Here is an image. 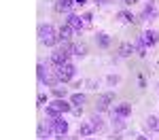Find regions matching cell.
<instances>
[{"label": "cell", "instance_id": "obj_1", "mask_svg": "<svg viewBox=\"0 0 159 140\" xmlns=\"http://www.w3.org/2000/svg\"><path fill=\"white\" fill-rule=\"evenodd\" d=\"M70 111H72V104L66 102V98H55L53 102L47 104L45 115H47V119H55V117H60L64 113H70Z\"/></svg>", "mask_w": 159, "mask_h": 140}, {"label": "cell", "instance_id": "obj_2", "mask_svg": "<svg viewBox=\"0 0 159 140\" xmlns=\"http://www.w3.org/2000/svg\"><path fill=\"white\" fill-rule=\"evenodd\" d=\"M38 40L47 47H53L57 43V32L51 24H40L38 25Z\"/></svg>", "mask_w": 159, "mask_h": 140}, {"label": "cell", "instance_id": "obj_3", "mask_svg": "<svg viewBox=\"0 0 159 140\" xmlns=\"http://www.w3.org/2000/svg\"><path fill=\"white\" fill-rule=\"evenodd\" d=\"M55 72H57V76H60V83L64 85V83H70L74 76H76V66L74 64H64V66H60V68H53Z\"/></svg>", "mask_w": 159, "mask_h": 140}, {"label": "cell", "instance_id": "obj_4", "mask_svg": "<svg viewBox=\"0 0 159 140\" xmlns=\"http://www.w3.org/2000/svg\"><path fill=\"white\" fill-rule=\"evenodd\" d=\"M47 125L53 129V134H55L57 138H64V136L68 134V121H64V115L55 117V119H49V123H47Z\"/></svg>", "mask_w": 159, "mask_h": 140}, {"label": "cell", "instance_id": "obj_5", "mask_svg": "<svg viewBox=\"0 0 159 140\" xmlns=\"http://www.w3.org/2000/svg\"><path fill=\"white\" fill-rule=\"evenodd\" d=\"M112 100H115V93H112V91L100 93L98 100H96V111H98V113H104V111H108L110 104H112Z\"/></svg>", "mask_w": 159, "mask_h": 140}, {"label": "cell", "instance_id": "obj_6", "mask_svg": "<svg viewBox=\"0 0 159 140\" xmlns=\"http://www.w3.org/2000/svg\"><path fill=\"white\" fill-rule=\"evenodd\" d=\"M110 115H117V117H123V119H127V117H132V104H129V102L115 104V106L110 108Z\"/></svg>", "mask_w": 159, "mask_h": 140}, {"label": "cell", "instance_id": "obj_7", "mask_svg": "<svg viewBox=\"0 0 159 140\" xmlns=\"http://www.w3.org/2000/svg\"><path fill=\"white\" fill-rule=\"evenodd\" d=\"M66 24L70 25L72 30H76V32H81L83 28H87V21H85V17H81V15H74V13H70V15L66 17Z\"/></svg>", "mask_w": 159, "mask_h": 140}, {"label": "cell", "instance_id": "obj_8", "mask_svg": "<svg viewBox=\"0 0 159 140\" xmlns=\"http://www.w3.org/2000/svg\"><path fill=\"white\" fill-rule=\"evenodd\" d=\"M159 17V11L157 7H155V2H151L148 0L147 4H144V9H142V15H140V19H144V21H151V19H157Z\"/></svg>", "mask_w": 159, "mask_h": 140}, {"label": "cell", "instance_id": "obj_9", "mask_svg": "<svg viewBox=\"0 0 159 140\" xmlns=\"http://www.w3.org/2000/svg\"><path fill=\"white\" fill-rule=\"evenodd\" d=\"M140 38L144 40V45H147V47H155V45L159 43V32H157V30H144Z\"/></svg>", "mask_w": 159, "mask_h": 140}, {"label": "cell", "instance_id": "obj_10", "mask_svg": "<svg viewBox=\"0 0 159 140\" xmlns=\"http://www.w3.org/2000/svg\"><path fill=\"white\" fill-rule=\"evenodd\" d=\"M96 134V127L91 125V121H81V125H79V136L81 138H89V136H93Z\"/></svg>", "mask_w": 159, "mask_h": 140}, {"label": "cell", "instance_id": "obj_11", "mask_svg": "<svg viewBox=\"0 0 159 140\" xmlns=\"http://www.w3.org/2000/svg\"><path fill=\"white\" fill-rule=\"evenodd\" d=\"M72 28L66 24V25H61L60 28V32H57V43H70V36H72Z\"/></svg>", "mask_w": 159, "mask_h": 140}, {"label": "cell", "instance_id": "obj_12", "mask_svg": "<svg viewBox=\"0 0 159 140\" xmlns=\"http://www.w3.org/2000/svg\"><path fill=\"white\" fill-rule=\"evenodd\" d=\"M89 121H91V125L96 127V134H98V132H104L106 123H104V119H102V115H100V113L91 115V117H89Z\"/></svg>", "mask_w": 159, "mask_h": 140}, {"label": "cell", "instance_id": "obj_13", "mask_svg": "<svg viewBox=\"0 0 159 140\" xmlns=\"http://www.w3.org/2000/svg\"><path fill=\"white\" fill-rule=\"evenodd\" d=\"M132 45H134V53H138L140 57H144V55H147V45H144V40H142L140 36L136 38Z\"/></svg>", "mask_w": 159, "mask_h": 140}, {"label": "cell", "instance_id": "obj_14", "mask_svg": "<svg viewBox=\"0 0 159 140\" xmlns=\"http://www.w3.org/2000/svg\"><path fill=\"white\" fill-rule=\"evenodd\" d=\"M70 53H72V55H79V57H83V55H87V47H85V45H81V43H72V45H70Z\"/></svg>", "mask_w": 159, "mask_h": 140}, {"label": "cell", "instance_id": "obj_15", "mask_svg": "<svg viewBox=\"0 0 159 140\" xmlns=\"http://www.w3.org/2000/svg\"><path fill=\"white\" fill-rule=\"evenodd\" d=\"M147 127L151 129V132L159 134V117H155V115H148V117H147Z\"/></svg>", "mask_w": 159, "mask_h": 140}, {"label": "cell", "instance_id": "obj_16", "mask_svg": "<svg viewBox=\"0 0 159 140\" xmlns=\"http://www.w3.org/2000/svg\"><path fill=\"white\" fill-rule=\"evenodd\" d=\"M96 43H98V47H102V49H106V47H110V36L108 34H104V32H100L98 36H96Z\"/></svg>", "mask_w": 159, "mask_h": 140}, {"label": "cell", "instance_id": "obj_17", "mask_svg": "<svg viewBox=\"0 0 159 140\" xmlns=\"http://www.w3.org/2000/svg\"><path fill=\"white\" fill-rule=\"evenodd\" d=\"M132 53H134V45L132 43H123L119 47V57H129Z\"/></svg>", "mask_w": 159, "mask_h": 140}, {"label": "cell", "instance_id": "obj_18", "mask_svg": "<svg viewBox=\"0 0 159 140\" xmlns=\"http://www.w3.org/2000/svg\"><path fill=\"white\" fill-rule=\"evenodd\" d=\"M117 19H119L121 24H132V21H134V15L129 11H119L117 13Z\"/></svg>", "mask_w": 159, "mask_h": 140}, {"label": "cell", "instance_id": "obj_19", "mask_svg": "<svg viewBox=\"0 0 159 140\" xmlns=\"http://www.w3.org/2000/svg\"><path fill=\"white\" fill-rule=\"evenodd\" d=\"M112 127H115V132L125 129V119H123V117H117V115H112Z\"/></svg>", "mask_w": 159, "mask_h": 140}, {"label": "cell", "instance_id": "obj_20", "mask_svg": "<svg viewBox=\"0 0 159 140\" xmlns=\"http://www.w3.org/2000/svg\"><path fill=\"white\" fill-rule=\"evenodd\" d=\"M70 104L72 106H83L85 104V93H72L70 96Z\"/></svg>", "mask_w": 159, "mask_h": 140}, {"label": "cell", "instance_id": "obj_21", "mask_svg": "<svg viewBox=\"0 0 159 140\" xmlns=\"http://www.w3.org/2000/svg\"><path fill=\"white\" fill-rule=\"evenodd\" d=\"M51 93L55 96V98H66V93H68V89L64 87V85H55V87H51Z\"/></svg>", "mask_w": 159, "mask_h": 140}, {"label": "cell", "instance_id": "obj_22", "mask_svg": "<svg viewBox=\"0 0 159 140\" xmlns=\"http://www.w3.org/2000/svg\"><path fill=\"white\" fill-rule=\"evenodd\" d=\"M72 4H74V0H57V2H55V9H57V11H70Z\"/></svg>", "mask_w": 159, "mask_h": 140}, {"label": "cell", "instance_id": "obj_23", "mask_svg": "<svg viewBox=\"0 0 159 140\" xmlns=\"http://www.w3.org/2000/svg\"><path fill=\"white\" fill-rule=\"evenodd\" d=\"M119 81H121V76H119V75H108V76H106V83H108L110 87L119 85Z\"/></svg>", "mask_w": 159, "mask_h": 140}, {"label": "cell", "instance_id": "obj_24", "mask_svg": "<svg viewBox=\"0 0 159 140\" xmlns=\"http://www.w3.org/2000/svg\"><path fill=\"white\" fill-rule=\"evenodd\" d=\"M87 85H89V89H98V81H87Z\"/></svg>", "mask_w": 159, "mask_h": 140}, {"label": "cell", "instance_id": "obj_25", "mask_svg": "<svg viewBox=\"0 0 159 140\" xmlns=\"http://www.w3.org/2000/svg\"><path fill=\"white\" fill-rule=\"evenodd\" d=\"M43 104H45V93H40V96H38V106H43Z\"/></svg>", "mask_w": 159, "mask_h": 140}, {"label": "cell", "instance_id": "obj_26", "mask_svg": "<svg viewBox=\"0 0 159 140\" xmlns=\"http://www.w3.org/2000/svg\"><path fill=\"white\" fill-rule=\"evenodd\" d=\"M85 2H87V0H74V4H81V7H83Z\"/></svg>", "mask_w": 159, "mask_h": 140}, {"label": "cell", "instance_id": "obj_27", "mask_svg": "<svg viewBox=\"0 0 159 140\" xmlns=\"http://www.w3.org/2000/svg\"><path fill=\"white\" fill-rule=\"evenodd\" d=\"M96 2H98V4H106L108 0H96Z\"/></svg>", "mask_w": 159, "mask_h": 140}, {"label": "cell", "instance_id": "obj_28", "mask_svg": "<svg viewBox=\"0 0 159 140\" xmlns=\"http://www.w3.org/2000/svg\"><path fill=\"white\" fill-rule=\"evenodd\" d=\"M136 0H125V4H134Z\"/></svg>", "mask_w": 159, "mask_h": 140}, {"label": "cell", "instance_id": "obj_29", "mask_svg": "<svg viewBox=\"0 0 159 140\" xmlns=\"http://www.w3.org/2000/svg\"><path fill=\"white\" fill-rule=\"evenodd\" d=\"M138 140H148V138L147 136H138Z\"/></svg>", "mask_w": 159, "mask_h": 140}, {"label": "cell", "instance_id": "obj_30", "mask_svg": "<svg viewBox=\"0 0 159 140\" xmlns=\"http://www.w3.org/2000/svg\"><path fill=\"white\" fill-rule=\"evenodd\" d=\"M43 140H49V138H43Z\"/></svg>", "mask_w": 159, "mask_h": 140}, {"label": "cell", "instance_id": "obj_31", "mask_svg": "<svg viewBox=\"0 0 159 140\" xmlns=\"http://www.w3.org/2000/svg\"><path fill=\"white\" fill-rule=\"evenodd\" d=\"M87 140H91V138H87Z\"/></svg>", "mask_w": 159, "mask_h": 140}]
</instances>
